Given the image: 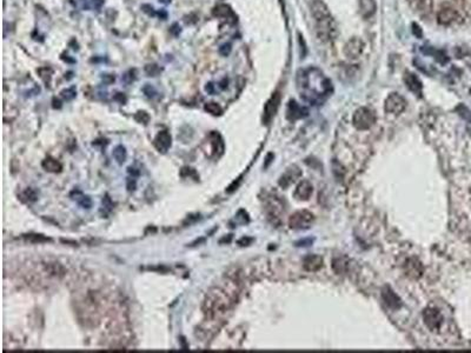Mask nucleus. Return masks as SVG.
Returning <instances> with one entry per match:
<instances>
[{
  "label": "nucleus",
  "mask_w": 471,
  "mask_h": 353,
  "mask_svg": "<svg viewBox=\"0 0 471 353\" xmlns=\"http://www.w3.org/2000/svg\"><path fill=\"white\" fill-rule=\"evenodd\" d=\"M311 14H313L318 37L324 41H329L335 38L337 33V26L325 2H323L322 0H314L311 2Z\"/></svg>",
  "instance_id": "nucleus-1"
},
{
  "label": "nucleus",
  "mask_w": 471,
  "mask_h": 353,
  "mask_svg": "<svg viewBox=\"0 0 471 353\" xmlns=\"http://www.w3.org/2000/svg\"><path fill=\"white\" fill-rule=\"evenodd\" d=\"M236 296L225 290L215 288L210 291L204 302L203 310L206 313L207 317L216 318L217 315L223 314L231 308L232 304L235 303Z\"/></svg>",
  "instance_id": "nucleus-2"
},
{
  "label": "nucleus",
  "mask_w": 471,
  "mask_h": 353,
  "mask_svg": "<svg viewBox=\"0 0 471 353\" xmlns=\"http://www.w3.org/2000/svg\"><path fill=\"white\" fill-rule=\"evenodd\" d=\"M376 122V115L369 107H359L353 116V124L357 130H369Z\"/></svg>",
  "instance_id": "nucleus-3"
},
{
  "label": "nucleus",
  "mask_w": 471,
  "mask_h": 353,
  "mask_svg": "<svg viewBox=\"0 0 471 353\" xmlns=\"http://www.w3.org/2000/svg\"><path fill=\"white\" fill-rule=\"evenodd\" d=\"M314 220V217L311 212L303 210L296 212V213H293L292 216L290 217L289 225L293 230H304L309 229V227L313 225Z\"/></svg>",
  "instance_id": "nucleus-4"
},
{
  "label": "nucleus",
  "mask_w": 471,
  "mask_h": 353,
  "mask_svg": "<svg viewBox=\"0 0 471 353\" xmlns=\"http://www.w3.org/2000/svg\"><path fill=\"white\" fill-rule=\"evenodd\" d=\"M364 50H365V44L358 37L349 39L347 44L344 45V56L349 60H357L362 56Z\"/></svg>",
  "instance_id": "nucleus-5"
},
{
  "label": "nucleus",
  "mask_w": 471,
  "mask_h": 353,
  "mask_svg": "<svg viewBox=\"0 0 471 353\" xmlns=\"http://www.w3.org/2000/svg\"><path fill=\"white\" fill-rule=\"evenodd\" d=\"M384 109L391 115H400L406 109V100L399 93H390L385 99Z\"/></svg>",
  "instance_id": "nucleus-6"
},
{
  "label": "nucleus",
  "mask_w": 471,
  "mask_h": 353,
  "mask_svg": "<svg viewBox=\"0 0 471 353\" xmlns=\"http://www.w3.org/2000/svg\"><path fill=\"white\" fill-rule=\"evenodd\" d=\"M458 19H461L460 13L450 5L440 6L438 12H437V21L443 26L452 25V24L457 23Z\"/></svg>",
  "instance_id": "nucleus-7"
},
{
  "label": "nucleus",
  "mask_w": 471,
  "mask_h": 353,
  "mask_svg": "<svg viewBox=\"0 0 471 353\" xmlns=\"http://www.w3.org/2000/svg\"><path fill=\"white\" fill-rule=\"evenodd\" d=\"M423 319L425 325H427L428 328L431 331L438 330L443 323V317L442 314H440V312L438 310L432 308L425 310L423 313Z\"/></svg>",
  "instance_id": "nucleus-8"
},
{
  "label": "nucleus",
  "mask_w": 471,
  "mask_h": 353,
  "mask_svg": "<svg viewBox=\"0 0 471 353\" xmlns=\"http://www.w3.org/2000/svg\"><path fill=\"white\" fill-rule=\"evenodd\" d=\"M154 145L158 152L166 153L172 146V137H171L169 131H160L156 136L154 140Z\"/></svg>",
  "instance_id": "nucleus-9"
},
{
  "label": "nucleus",
  "mask_w": 471,
  "mask_h": 353,
  "mask_svg": "<svg viewBox=\"0 0 471 353\" xmlns=\"http://www.w3.org/2000/svg\"><path fill=\"white\" fill-rule=\"evenodd\" d=\"M280 104V96L279 93H275L270 99L268 100V103L265 104L264 107V122L265 124H269L272 120L275 115H276L278 107H279Z\"/></svg>",
  "instance_id": "nucleus-10"
},
{
  "label": "nucleus",
  "mask_w": 471,
  "mask_h": 353,
  "mask_svg": "<svg viewBox=\"0 0 471 353\" xmlns=\"http://www.w3.org/2000/svg\"><path fill=\"white\" fill-rule=\"evenodd\" d=\"M301 174H302V172H301V170H299V167L295 166V165H292V166L287 168V170L284 172L283 176L280 177L279 185L284 187V189H285V187H289L290 185H291V184L297 182V179L299 177H301Z\"/></svg>",
  "instance_id": "nucleus-11"
},
{
  "label": "nucleus",
  "mask_w": 471,
  "mask_h": 353,
  "mask_svg": "<svg viewBox=\"0 0 471 353\" xmlns=\"http://www.w3.org/2000/svg\"><path fill=\"white\" fill-rule=\"evenodd\" d=\"M404 271L410 278L417 279L423 273V265L415 258H410L404 264Z\"/></svg>",
  "instance_id": "nucleus-12"
},
{
  "label": "nucleus",
  "mask_w": 471,
  "mask_h": 353,
  "mask_svg": "<svg viewBox=\"0 0 471 353\" xmlns=\"http://www.w3.org/2000/svg\"><path fill=\"white\" fill-rule=\"evenodd\" d=\"M414 8L415 12H417L420 15H429L432 11L433 0H408Z\"/></svg>",
  "instance_id": "nucleus-13"
},
{
  "label": "nucleus",
  "mask_w": 471,
  "mask_h": 353,
  "mask_svg": "<svg viewBox=\"0 0 471 353\" xmlns=\"http://www.w3.org/2000/svg\"><path fill=\"white\" fill-rule=\"evenodd\" d=\"M284 211V204L280 199H278L277 197H272V199L269 201L268 204V213L269 217L271 219H274L275 224L277 223V220L280 218V214Z\"/></svg>",
  "instance_id": "nucleus-14"
},
{
  "label": "nucleus",
  "mask_w": 471,
  "mask_h": 353,
  "mask_svg": "<svg viewBox=\"0 0 471 353\" xmlns=\"http://www.w3.org/2000/svg\"><path fill=\"white\" fill-rule=\"evenodd\" d=\"M303 266L307 271L310 272H314L318 271L320 268L323 266V258L318 254H309L304 258V262H303Z\"/></svg>",
  "instance_id": "nucleus-15"
},
{
  "label": "nucleus",
  "mask_w": 471,
  "mask_h": 353,
  "mask_svg": "<svg viewBox=\"0 0 471 353\" xmlns=\"http://www.w3.org/2000/svg\"><path fill=\"white\" fill-rule=\"evenodd\" d=\"M314 192V186L311 185L310 182L308 180H303L298 184V186L296 187L295 191V196L297 197L299 200H308L309 198L311 197Z\"/></svg>",
  "instance_id": "nucleus-16"
},
{
  "label": "nucleus",
  "mask_w": 471,
  "mask_h": 353,
  "mask_svg": "<svg viewBox=\"0 0 471 353\" xmlns=\"http://www.w3.org/2000/svg\"><path fill=\"white\" fill-rule=\"evenodd\" d=\"M404 81H405L406 87H408L410 91L414 92L416 96H417V94L420 96V94L422 93V88H423V86H422V82L420 79H418L417 76L410 72L405 73Z\"/></svg>",
  "instance_id": "nucleus-17"
},
{
  "label": "nucleus",
  "mask_w": 471,
  "mask_h": 353,
  "mask_svg": "<svg viewBox=\"0 0 471 353\" xmlns=\"http://www.w3.org/2000/svg\"><path fill=\"white\" fill-rule=\"evenodd\" d=\"M376 10H377L376 0H359V12L364 19L374 17Z\"/></svg>",
  "instance_id": "nucleus-18"
},
{
  "label": "nucleus",
  "mask_w": 471,
  "mask_h": 353,
  "mask_svg": "<svg viewBox=\"0 0 471 353\" xmlns=\"http://www.w3.org/2000/svg\"><path fill=\"white\" fill-rule=\"evenodd\" d=\"M382 298H383V300L385 302V304H387V305L389 306L390 309L396 310V309H399V308H400V299H399V297L397 296V294L394 293L393 291L391 290V288L385 287L384 290L382 291Z\"/></svg>",
  "instance_id": "nucleus-19"
},
{
  "label": "nucleus",
  "mask_w": 471,
  "mask_h": 353,
  "mask_svg": "<svg viewBox=\"0 0 471 353\" xmlns=\"http://www.w3.org/2000/svg\"><path fill=\"white\" fill-rule=\"evenodd\" d=\"M71 197L72 199H75V200L78 202L79 206L82 208L88 210V208L92 207V200H91V198L88 197V196H85L84 193L79 191V190H75V191L71 193Z\"/></svg>",
  "instance_id": "nucleus-20"
},
{
  "label": "nucleus",
  "mask_w": 471,
  "mask_h": 353,
  "mask_svg": "<svg viewBox=\"0 0 471 353\" xmlns=\"http://www.w3.org/2000/svg\"><path fill=\"white\" fill-rule=\"evenodd\" d=\"M41 166L44 167L45 171L51 172V173H59L63 170V165L52 157H47L45 160H42Z\"/></svg>",
  "instance_id": "nucleus-21"
},
{
  "label": "nucleus",
  "mask_w": 471,
  "mask_h": 353,
  "mask_svg": "<svg viewBox=\"0 0 471 353\" xmlns=\"http://www.w3.org/2000/svg\"><path fill=\"white\" fill-rule=\"evenodd\" d=\"M210 139L211 145H212V152L215 153V155H217L218 152L219 155H222L223 151H224V141H223L222 137H220L217 132H212V133L210 134Z\"/></svg>",
  "instance_id": "nucleus-22"
},
{
  "label": "nucleus",
  "mask_w": 471,
  "mask_h": 353,
  "mask_svg": "<svg viewBox=\"0 0 471 353\" xmlns=\"http://www.w3.org/2000/svg\"><path fill=\"white\" fill-rule=\"evenodd\" d=\"M112 156H113V158H115V160L117 161L119 165H123L124 162L126 161V158H127L126 149H125L123 145L116 146L115 150H113V152H112Z\"/></svg>",
  "instance_id": "nucleus-23"
},
{
  "label": "nucleus",
  "mask_w": 471,
  "mask_h": 353,
  "mask_svg": "<svg viewBox=\"0 0 471 353\" xmlns=\"http://www.w3.org/2000/svg\"><path fill=\"white\" fill-rule=\"evenodd\" d=\"M46 271L50 273L51 275L54 277H62L65 273V270L59 263H48L46 264Z\"/></svg>",
  "instance_id": "nucleus-24"
},
{
  "label": "nucleus",
  "mask_w": 471,
  "mask_h": 353,
  "mask_svg": "<svg viewBox=\"0 0 471 353\" xmlns=\"http://www.w3.org/2000/svg\"><path fill=\"white\" fill-rule=\"evenodd\" d=\"M204 110L206 112H209L210 115H212V116H220L223 113L222 107H220L217 103H213V101L205 104Z\"/></svg>",
  "instance_id": "nucleus-25"
},
{
  "label": "nucleus",
  "mask_w": 471,
  "mask_h": 353,
  "mask_svg": "<svg viewBox=\"0 0 471 353\" xmlns=\"http://www.w3.org/2000/svg\"><path fill=\"white\" fill-rule=\"evenodd\" d=\"M25 238L29 241L35 242V244H41V242L51 241L50 238L45 237V235H37V233H30V235H25Z\"/></svg>",
  "instance_id": "nucleus-26"
},
{
  "label": "nucleus",
  "mask_w": 471,
  "mask_h": 353,
  "mask_svg": "<svg viewBox=\"0 0 471 353\" xmlns=\"http://www.w3.org/2000/svg\"><path fill=\"white\" fill-rule=\"evenodd\" d=\"M21 197L25 198L26 201L33 202V201L38 200L39 195H38V192H37L35 189H32V187H29V189H26L25 191L23 192V195H21Z\"/></svg>",
  "instance_id": "nucleus-27"
},
{
  "label": "nucleus",
  "mask_w": 471,
  "mask_h": 353,
  "mask_svg": "<svg viewBox=\"0 0 471 353\" xmlns=\"http://www.w3.org/2000/svg\"><path fill=\"white\" fill-rule=\"evenodd\" d=\"M301 112H302V110L299 109V106L297 105V104L291 101V103H290V105H289V110H287V117H289L290 119H297V118H299V117H302L301 115H298V113H301Z\"/></svg>",
  "instance_id": "nucleus-28"
},
{
  "label": "nucleus",
  "mask_w": 471,
  "mask_h": 353,
  "mask_svg": "<svg viewBox=\"0 0 471 353\" xmlns=\"http://www.w3.org/2000/svg\"><path fill=\"white\" fill-rule=\"evenodd\" d=\"M213 14L216 17H229V15L232 14V12L230 10V7L226 5H218L217 7L213 10Z\"/></svg>",
  "instance_id": "nucleus-29"
},
{
  "label": "nucleus",
  "mask_w": 471,
  "mask_h": 353,
  "mask_svg": "<svg viewBox=\"0 0 471 353\" xmlns=\"http://www.w3.org/2000/svg\"><path fill=\"white\" fill-rule=\"evenodd\" d=\"M134 119H136V121L139 122V124L146 125L150 121V116L146 111H138L134 115Z\"/></svg>",
  "instance_id": "nucleus-30"
},
{
  "label": "nucleus",
  "mask_w": 471,
  "mask_h": 353,
  "mask_svg": "<svg viewBox=\"0 0 471 353\" xmlns=\"http://www.w3.org/2000/svg\"><path fill=\"white\" fill-rule=\"evenodd\" d=\"M60 94H62L64 99L70 101L75 99L76 96H77V91H76V87H69V88H65V90H63Z\"/></svg>",
  "instance_id": "nucleus-31"
},
{
  "label": "nucleus",
  "mask_w": 471,
  "mask_h": 353,
  "mask_svg": "<svg viewBox=\"0 0 471 353\" xmlns=\"http://www.w3.org/2000/svg\"><path fill=\"white\" fill-rule=\"evenodd\" d=\"M160 69H159L158 65L156 64H150V65H146L145 67V72L148 73L149 77H156L157 75L160 73Z\"/></svg>",
  "instance_id": "nucleus-32"
},
{
  "label": "nucleus",
  "mask_w": 471,
  "mask_h": 353,
  "mask_svg": "<svg viewBox=\"0 0 471 353\" xmlns=\"http://www.w3.org/2000/svg\"><path fill=\"white\" fill-rule=\"evenodd\" d=\"M103 206L105 207L108 211H111V210H112L113 204H112V201H111V198H110L108 195L105 196V198H103Z\"/></svg>",
  "instance_id": "nucleus-33"
},
{
  "label": "nucleus",
  "mask_w": 471,
  "mask_h": 353,
  "mask_svg": "<svg viewBox=\"0 0 471 353\" xmlns=\"http://www.w3.org/2000/svg\"><path fill=\"white\" fill-rule=\"evenodd\" d=\"M230 51H231V45L230 44H224V45L220 46V47H219V53L222 54V56H228V54L230 53Z\"/></svg>",
  "instance_id": "nucleus-34"
},
{
  "label": "nucleus",
  "mask_w": 471,
  "mask_h": 353,
  "mask_svg": "<svg viewBox=\"0 0 471 353\" xmlns=\"http://www.w3.org/2000/svg\"><path fill=\"white\" fill-rule=\"evenodd\" d=\"M144 93L146 94V96L150 97V98H152L156 94V90L154 87H152L151 85H148V86H145V87H144Z\"/></svg>",
  "instance_id": "nucleus-35"
},
{
  "label": "nucleus",
  "mask_w": 471,
  "mask_h": 353,
  "mask_svg": "<svg viewBox=\"0 0 471 353\" xmlns=\"http://www.w3.org/2000/svg\"><path fill=\"white\" fill-rule=\"evenodd\" d=\"M127 190L128 191H134L136 190V179L134 178H127Z\"/></svg>",
  "instance_id": "nucleus-36"
},
{
  "label": "nucleus",
  "mask_w": 471,
  "mask_h": 353,
  "mask_svg": "<svg viewBox=\"0 0 471 353\" xmlns=\"http://www.w3.org/2000/svg\"><path fill=\"white\" fill-rule=\"evenodd\" d=\"M102 79H103V81H104V84H111V82L115 81V76H112V75H103L102 77Z\"/></svg>",
  "instance_id": "nucleus-37"
},
{
  "label": "nucleus",
  "mask_w": 471,
  "mask_h": 353,
  "mask_svg": "<svg viewBox=\"0 0 471 353\" xmlns=\"http://www.w3.org/2000/svg\"><path fill=\"white\" fill-rule=\"evenodd\" d=\"M170 32L172 33V35H174V36H178L179 33H180V27H179L178 24H173L172 27H171Z\"/></svg>",
  "instance_id": "nucleus-38"
},
{
  "label": "nucleus",
  "mask_w": 471,
  "mask_h": 353,
  "mask_svg": "<svg viewBox=\"0 0 471 353\" xmlns=\"http://www.w3.org/2000/svg\"><path fill=\"white\" fill-rule=\"evenodd\" d=\"M205 90H206V92L209 94H213V93H215V85H213L212 82H209V84H206V87H205Z\"/></svg>",
  "instance_id": "nucleus-39"
},
{
  "label": "nucleus",
  "mask_w": 471,
  "mask_h": 353,
  "mask_svg": "<svg viewBox=\"0 0 471 353\" xmlns=\"http://www.w3.org/2000/svg\"><path fill=\"white\" fill-rule=\"evenodd\" d=\"M127 172H128V173H130L131 176H132L133 178L139 176V171H136V168H134V167H128V168H127Z\"/></svg>",
  "instance_id": "nucleus-40"
},
{
  "label": "nucleus",
  "mask_w": 471,
  "mask_h": 353,
  "mask_svg": "<svg viewBox=\"0 0 471 353\" xmlns=\"http://www.w3.org/2000/svg\"><path fill=\"white\" fill-rule=\"evenodd\" d=\"M116 100H119L121 104H124L126 101V97L124 96V93H117V96L115 97Z\"/></svg>",
  "instance_id": "nucleus-41"
},
{
  "label": "nucleus",
  "mask_w": 471,
  "mask_h": 353,
  "mask_svg": "<svg viewBox=\"0 0 471 353\" xmlns=\"http://www.w3.org/2000/svg\"><path fill=\"white\" fill-rule=\"evenodd\" d=\"M104 4V0H92V5L94 8H100Z\"/></svg>",
  "instance_id": "nucleus-42"
},
{
  "label": "nucleus",
  "mask_w": 471,
  "mask_h": 353,
  "mask_svg": "<svg viewBox=\"0 0 471 353\" xmlns=\"http://www.w3.org/2000/svg\"><path fill=\"white\" fill-rule=\"evenodd\" d=\"M53 109H60V107H62V101H60L59 99H57V98H54L53 99Z\"/></svg>",
  "instance_id": "nucleus-43"
},
{
  "label": "nucleus",
  "mask_w": 471,
  "mask_h": 353,
  "mask_svg": "<svg viewBox=\"0 0 471 353\" xmlns=\"http://www.w3.org/2000/svg\"><path fill=\"white\" fill-rule=\"evenodd\" d=\"M159 1L164 2V4H169V2L171 1V0H159Z\"/></svg>",
  "instance_id": "nucleus-44"
}]
</instances>
